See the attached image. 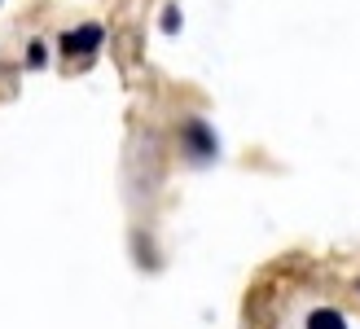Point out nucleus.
Here are the masks:
<instances>
[{
	"label": "nucleus",
	"mask_w": 360,
	"mask_h": 329,
	"mask_svg": "<svg viewBox=\"0 0 360 329\" xmlns=\"http://www.w3.org/2000/svg\"><path fill=\"white\" fill-rule=\"evenodd\" d=\"M180 136H185V145L193 150V158H211L215 154V136H211L207 123H185V127H180Z\"/></svg>",
	"instance_id": "nucleus-1"
},
{
	"label": "nucleus",
	"mask_w": 360,
	"mask_h": 329,
	"mask_svg": "<svg viewBox=\"0 0 360 329\" xmlns=\"http://www.w3.org/2000/svg\"><path fill=\"white\" fill-rule=\"evenodd\" d=\"M101 44V27H79V31H66L62 35V49L75 58V53H97Z\"/></svg>",
	"instance_id": "nucleus-2"
},
{
	"label": "nucleus",
	"mask_w": 360,
	"mask_h": 329,
	"mask_svg": "<svg viewBox=\"0 0 360 329\" xmlns=\"http://www.w3.org/2000/svg\"><path fill=\"white\" fill-rule=\"evenodd\" d=\"M308 329H347V321L338 312H330V307H316V312L308 316Z\"/></svg>",
	"instance_id": "nucleus-3"
},
{
	"label": "nucleus",
	"mask_w": 360,
	"mask_h": 329,
	"mask_svg": "<svg viewBox=\"0 0 360 329\" xmlns=\"http://www.w3.org/2000/svg\"><path fill=\"white\" fill-rule=\"evenodd\" d=\"M44 62H49V53H44V44H40V40H35V44L27 49V66H44Z\"/></svg>",
	"instance_id": "nucleus-4"
},
{
	"label": "nucleus",
	"mask_w": 360,
	"mask_h": 329,
	"mask_svg": "<svg viewBox=\"0 0 360 329\" xmlns=\"http://www.w3.org/2000/svg\"><path fill=\"white\" fill-rule=\"evenodd\" d=\"M163 27H167V31H176V27H180V13H176V9H167V13H163Z\"/></svg>",
	"instance_id": "nucleus-5"
}]
</instances>
